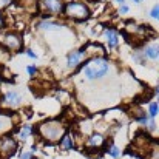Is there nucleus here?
Returning a JSON list of instances; mask_svg holds the SVG:
<instances>
[{
  "label": "nucleus",
  "instance_id": "f257e3e1",
  "mask_svg": "<svg viewBox=\"0 0 159 159\" xmlns=\"http://www.w3.org/2000/svg\"><path fill=\"white\" fill-rule=\"evenodd\" d=\"M108 71H110V62L102 57H94V59L88 60L85 65H82V68H80V73L87 80L101 79Z\"/></svg>",
  "mask_w": 159,
  "mask_h": 159
},
{
  "label": "nucleus",
  "instance_id": "39448f33",
  "mask_svg": "<svg viewBox=\"0 0 159 159\" xmlns=\"http://www.w3.org/2000/svg\"><path fill=\"white\" fill-rule=\"evenodd\" d=\"M22 104V96L17 91H8L3 94L2 98V105L9 107V108H16Z\"/></svg>",
  "mask_w": 159,
  "mask_h": 159
},
{
  "label": "nucleus",
  "instance_id": "c85d7f7f",
  "mask_svg": "<svg viewBox=\"0 0 159 159\" xmlns=\"http://www.w3.org/2000/svg\"><path fill=\"white\" fill-rule=\"evenodd\" d=\"M90 2H96V0H90Z\"/></svg>",
  "mask_w": 159,
  "mask_h": 159
},
{
  "label": "nucleus",
  "instance_id": "9b49d317",
  "mask_svg": "<svg viewBox=\"0 0 159 159\" xmlns=\"http://www.w3.org/2000/svg\"><path fill=\"white\" fill-rule=\"evenodd\" d=\"M144 56L147 57V59H150V60H156L159 57V47L158 45H148L147 48H145V51H144Z\"/></svg>",
  "mask_w": 159,
  "mask_h": 159
},
{
  "label": "nucleus",
  "instance_id": "412c9836",
  "mask_svg": "<svg viewBox=\"0 0 159 159\" xmlns=\"http://www.w3.org/2000/svg\"><path fill=\"white\" fill-rule=\"evenodd\" d=\"M26 54H28V57H31V59H37V54L34 53L33 50H28V51H26Z\"/></svg>",
  "mask_w": 159,
  "mask_h": 159
},
{
  "label": "nucleus",
  "instance_id": "a211bd4d",
  "mask_svg": "<svg viewBox=\"0 0 159 159\" xmlns=\"http://www.w3.org/2000/svg\"><path fill=\"white\" fill-rule=\"evenodd\" d=\"M108 153H110L113 158H119V156H120V152H119V148H117L116 145H111L110 150H108Z\"/></svg>",
  "mask_w": 159,
  "mask_h": 159
},
{
  "label": "nucleus",
  "instance_id": "20e7f679",
  "mask_svg": "<svg viewBox=\"0 0 159 159\" xmlns=\"http://www.w3.org/2000/svg\"><path fill=\"white\" fill-rule=\"evenodd\" d=\"M39 8L43 12V17L47 16H57L63 11V2L62 0H40Z\"/></svg>",
  "mask_w": 159,
  "mask_h": 159
},
{
  "label": "nucleus",
  "instance_id": "1a4fd4ad",
  "mask_svg": "<svg viewBox=\"0 0 159 159\" xmlns=\"http://www.w3.org/2000/svg\"><path fill=\"white\" fill-rule=\"evenodd\" d=\"M16 150V142L14 141H11V139H3L2 142H0V153H3V155H12V152Z\"/></svg>",
  "mask_w": 159,
  "mask_h": 159
},
{
  "label": "nucleus",
  "instance_id": "423d86ee",
  "mask_svg": "<svg viewBox=\"0 0 159 159\" xmlns=\"http://www.w3.org/2000/svg\"><path fill=\"white\" fill-rule=\"evenodd\" d=\"M3 43L6 45L8 50L11 51H19L20 47H22V39L19 34H6L5 39H3Z\"/></svg>",
  "mask_w": 159,
  "mask_h": 159
},
{
  "label": "nucleus",
  "instance_id": "5701e85b",
  "mask_svg": "<svg viewBox=\"0 0 159 159\" xmlns=\"http://www.w3.org/2000/svg\"><path fill=\"white\" fill-rule=\"evenodd\" d=\"M28 73H30V74H34V73H36V68H34V66H28Z\"/></svg>",
  "mask_w": 159,
  "mask_h": 159
},
{
  "label": "nucleus",
  "instance_id": "9d476101",
  "mask_svg": "<svg viewBox=\"0 0 159 159\" xmlns=\"http://www.w3.org/2000/svg\"><path fill=\"white\" fill-rule=\"evenodd\" d=\"M12 128V119L8 114H0V134L8 133Z\"/></svg>",
  "mask_w": 159,
  "mask_h": 159
},
{
  "label": "nucleus",
  "instance_id": "aec40b11",
  "mask_svg": "<svg viewBox=\"0 0 159 159\" xmlns=\"http://www.w3.org/2000/svg\"><path fill=\"white\" fill-rule=\"evenodd\" d=\"M20 159H33V156H31V153L23 152V153H20Z\"/></svg>",
  "mask_w": 159,
  "mask_h": 159
},
{
  "label": "nucleus",
  "instance_id": "2eb2a0df",
  "mask_svg": "<svg viewBox=\"0 0 159 159\" xmlns=\"http://www.w3.org/2000/svg\"><path fill=\"white\" fill-rule=\"evenodd\" d=\"M33 133V127L31 125H23L22 128H20V131H19V139H22V141H25V139H28V136Z\"/></svg>",
  "mask_w": 159,
  "mask_h": 159
},
{
  "label": "nucleus",
  "instance_id": "7ed1b4c3",
  "mask_svg": "<svg viewBox=\"0 0 159 159\" xmlns=\"http://www.w3.org/2000/svg\"><path fill=\"white\" fill-rule=\"evenodd\" d=\"M63 11H65V14L70 19H74V20H85L90 16L88 8L84 3H80V2H70V3H66Z\"/></svg>",
  "mask_w": 159,
  "mask_h": 159
},
{
  "label": "nucleus",
  "instance_id": "6ab92c4d",
  "mask_svg": "<svg viewBox=\"0 0 159 159\" xmlns=\"http://www.w3.org/2000/svg\"><path fill=\"white\" fill-rule=\"evenodd\" d=\"M150 16H152V19H159V5H155L153 6V9H152V12H150Z\"/></svg>",
  "mask_w": 159,
  "mask_h": 159
},
{
  "label": "nucleus",
  "instance_id": "6e6552de",
  "mask_svg": "<svg viewBox=\"0 0 159 159\" xmlns=\"http://www.w3.org/2000/svg\"><path fill=\"white\" fill-rule=\"evenodd\" d=\"M104 34H105V37H107L108 47H110V48H116V47H117V43H119V37H117V33H116V31H114L113 28H105Z\"/></svg>",
  "mask_w": 159,
  "mask_h": 159
},
{
  "label": "nucleus",
  "instance_id": "b1692460",
  "mask_svg": "<svg viewBox=\"0 0 159 159\" xmlns=\"http://www.w3.org/2000/svg\"><path fill=\"white\" fill-rule=\"evenodd\" d=\"M116 2H117V3H120V5H124V3H125V0H116Z\"/></svg>",
  "mask_w": 159,
  "mask_h": 159
},
{
  "label": "nucleus",
  "instance_id": "4be33fe9",
  "mask_svg": "<svg viewBox=\"0 0 159 159\" xmlns=\"http://www.w3.org/2000/svg\"><path fill=\"white\" fill-rule=\"evenodd\" d=\"M127 11H128V8H127L125 5H120V9H119V12H120V14H125Z\"/></svg>",
  "mask_w": 159,
  "mask_h": 159
},
{
  "label": "nucleus",
  "instance_id": "dca6fc26",
  "mask_svg": "<svg viewBox=\"0 0 159 159\" xmlns=\"http://www.w3.org/2000/svg\"><path fill=\"white\" fill-rule=\"evenodd\" d=\"M62 148H65V150H71L73 148V139L70 136H65L62 139Z\"/></svg>",
  "mask_w": 159,
  "mask_h": 159
},
{
  "label": "nucleus",
  "instance_id": "ddd939ff",
  "mask_svg": "<svg viewBox=\"0 0 159 159\" xmlns=\"http://www.w3.org/2000/svg\"><path fill=\"white\" fill-rule=\"evenodd\" d=\"M40 30H45V31H53V30H59L62 28V25L56 23V22H48V20H43L40 25H39Z\"/></svg>",
  "mask_w": 159,
  "mask_h": 159
},
{
  "label": "nucleus",
  "instance_id": "bb28decb",
  "mask_svg": "<svg viewBox=\"0 0 159 159\" xmlns=\"http://www.w3.org/2000/svg\"><path fill=\"white\" fill-rule=\"evenodd\" d=\"M134 3H139V2H138V0H134Z\"/></svg>",
  "mask_w": 159,
  "mask_h": 159
},
{
  "label": "nucleus",
  "instance_id": "f3484780",
  "mask_svg": "<svg viewBox=\"0 0 159 159\" xmlns=\"http://www.w3.org/2000/svg\"><path fill=\"white\" fill-rule=\"evenodd\" d=\"M148 114H150V117H155L158 114V104L156 102H152L148 105Z\"/></svg>",
  "mask_w": 159,
  "mask_h": 159
},
{
  "label": "nucleus",
  "instance_id": "4468645a",
  "mask_svg": "<svg viewBox=\"0 0 159 159\" xmlns=\"http://www.w3.org/2000/svg\"><path fill=\"white\" fill-rule=\"evenodd\" d=\"M88 147H101L104 144V138L101 134H93L90 139H88Z\"/></svg>",
  "mask_w": 159,
  "mask_h": 159
},
{
  "label": "nucleus",
  "instance_id": "0eeeda50",
  "mask_svg": "<svg viewBox=\"0 0 159 159\" xmlns=\"http://www.w3.org/2000/svg\"><path fill=\"white\" fill-rule=\"evenodd\" d=\"M87 53V48L84 47V48H80V50H77V51H73V53L68 54V59H66V65L70 66V68H76L77 65H79V62L82 60V57L85 56Z\"/></svg>",
  "mask_w": 159,
  "mask_h": 159
},
{
  "label": "nucleus",
  "instance_id": "a878e982",
  "mask_svg": "<svg viewBox=\"0 0 159 159\" xmlns=\"http://www.w3.org/2000/svg\"><path fill=\"white\" fill-rule=\"evenodd\" d=\"M0 25H2V16H0Z\"/></svg>",
  "mask_w": 159,
  "mask_h": 159
},
{
  "label": "nucleus",
  "instance_id": "cd10ccee",
  "mask_svg": "<svg viewBox=\"0 0 159 159\" xmlns=\"http://www.w3.org/2000/svg\"><path fill=\"white\" fill-rule=\"evenodd\" d=\"M138 2H139V3H141V2H142V0H138Z\"/></svg>",
  "mask_w": 159,
  "mask_h": 159
},
{
  "label": "nucleus",
  "instance_id": "f8f14e48",
  "mask_svg": "<svg viewBox=\"0 0 159 159\" xmlns=\"http://www.w3.org/2000/svg\"><path fill=\"white\" fill-rule=\"evenodd\" d=\"M138 120H139L142 125H147V127H148V130H152V131H155V130H156V124H155L153 117H150V116L144 114V116L138 117Z\"/></svg>",
  "mask_w": 159,
  "mask_h": 159
},
{
  "label": "nucleus",
  "instance_id": "f03ea898",
  "mask_svg": "<svg viewBox=\"0 0 159 159\" xmlns=\"http://www.w3.org/2000/svg\"><path fill=\"white\" fill-rule=\"evenodd\" d=\"M39 133H40V136L45 141L54 144V142L60 141L62 136L65 134V127H63V124L60 120H48V122L40 124Z\"/></svg>",
  "mask_w": 159,
  "mask_h": 159
},
{
  "label": "nucleus",
  "instance_id": "393cba45",
  "mask_svg": "<svg viewBox=\"0 0 159 159\" xmlns=\"http://www.w3.org/2000/svg\"><path fill=\"white\" fill-rule=\"evenodd\" d=\"M3 2H5V5H6V3H8V2H9V0H3Z\"/></svg>",
  "mask_w": 159,
  "mask_h": 159
}]
</instances>
